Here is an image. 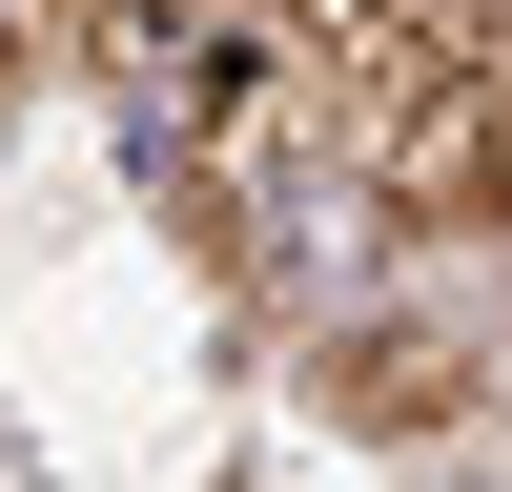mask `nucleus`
Here are the masks:
<instances>
[{"label": "nucleus", "instance_id": "obj_1", "mask_svg": "<svg viewBox=\"0 0 512 492\" xmlns=\"http://www.w3.org/2000/svg\"><path fill=\"white\" fill-rule=\"evenodd\" d=\"M492 369H512V349H472V308H369V328H328V349H308V390L349 410V431H451Z\"/></svg>", "mask_w": 512, "mask_h": 492}, {"label": "nucleus", "instance_id": "obj_2", "mask_svg": "<svg viewBox=\"0 0 512 492\" xmlns=\"http://www.w3.org/2000/svg\"><path fill=\"white\" fill-rule=\"evenodd\" d=\"M21 82H41V0H0V103H21Z\"/></svg>", "mask_w": 512, "mask_h": 492}]
</instances>
